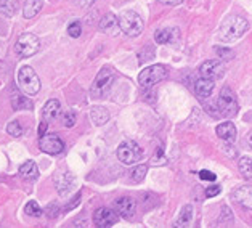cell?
<instances>
[{
    "label": "cell",
    "instance_id": "1",
    "mask_svg": "<svg viewBox=\"0 0 252 228\" xmlns=\"http://www.w3.org/2000/svg\"><path fill=\"white\" fill-rule=\"evenodd\" d=\"M248 29H249V23L246 18L231 15L223 20L219 31V35L223 42H233V40L241 39V37L248 33Z\"/></svg>",
    "mask_w": 252,
    "mask_h": 228
},
{
    "label": "cell",
    "instance_id": "22",
    "mask_svg": "<svg viewBox=\"0 0 252 228\" xmlns=\"http://www.w3.org/2000/svg\"><path fill=\"white\" fill-rule=\"evenodd\" d=\"M42 7H44V0H26L23 7L24 18H28V20L34 18L42 10Z\"/></svg>",
    "mask_w": 252,
    "mask_h": 228
},
{
    "label": "cell",
    "instance_id": "7",
    "mask_svg": "<svg viewBox=\"0 0 252 228\" xmlns=\"http://www.w3.org/2000/svg\"><path fill=\"white\" fill-rule=\"evenodd\" d=\"M40 48V40L37 35L24 33L18 37L16 44H15V52L18 53V57L21 58H31L39 52Z\"/></svg>",
    "mask_w": 252,
    "mask_h": 228
},
{
    "label": "cell",
    "instance_id": "34",
    "mask_svg": "<svg viewBox=\"0 0 252 228\" xmlns=\"http://www.w3.org/2000/svg\"><path fill=\"white\" fill-rule=\"evenodd\" d=\"M215 52L219 53V57L220 58H223V60H233V57H235V53H233L230 48H222V47H217L215 48Z\"/></svg>",
    "mask_w": 252,
    "mask_h": 228
},
{
    "label": "cell",
    "instance_id": "16",
    "mask_svg": "<svg viewBox=\"0 0 252 228\" xmlns=\"http://www.w3.org/2000/svg\"><path fill=\"white\" fill-rule=\"evenodd\" d=\"M74 187H76V180H74V177L69 174V172H64V174L58 175L57 190H58V193L61 196H67L72 192V188H74Z\"/></svg>",
    "mask_w": 252,
    "mask_h": 228
},
{
    "label": "cell",
    "instance_id": "36",
    "mask_svg": "<svg viewBox=\"0 0 252 228\" xmlns=\"http://www.w3.org/2000/svg\"><path fill=\"white\" fill-rule=\"evenodd\" d=\"M222 192V187H219V185H212V187H207L206 188V198H214V196L220 195Z\"/></svg>",
    "mask_w": 252,
    "mask_h": 228
},
{
    "label": "cell",
    "instance_id": "32",
    "mask_svg": "<svg viewBox=\"0 0 252 228\" xmlns=\"http://www.w3.org/2000/svg\"><path fill=\"white\" fill-rule=\"evenodd\" d=\"M67 34H69V35L72 37V39H77V37L82 34V26H81V23H79V21L71 23L69 26H67Z\"/></svg>",
    "mask_w": 252,
    "mask_h": 228
},
{
    "label": "cell",
    "instance_id": "5",
    "mask_svg": "<svg viewBox=\"0 0 252 228\" xmlns=\"http://www.w3.org/2000/svg\"><path fill=\"white\" fill-rule=\"evenodd\" d=\"M119 26H121V31L126 35L138 37L141 33H143L145 23L138 13H135V11H132V10H127L119 16Z\"/></svg>",
    "mask_w": 252,
    "mask_h": 228
},
{
    "label": "cell",
    "instance_id": "27",
    "mask_svg": "<svg viewBox=\"0 0 252 228\" xmlns=\"http://www.w3.org/2000/svg\"><path fill=\"white\" fill-rule=\"evenodd\" d=\"M24 212H26L28 215H31V217H40L44 211H42L40 206L35 201H29L26 204V207H24Z\"/></svg>",
    "mask_w": 252,
    "mask_h": 228
},
{
    "label": "cell",
    "instance_id": "4",
    "mask_svg": "<svg viewBox=\"0 0 252 228\" xmlns=\"http://www.w3.org/2000/svg\"><path fill=\"white\" fill-rule=\"evenodd\" d=\"M167 67L162 65H153L150 67H145L143 71L138 74V84L141 89H153L156 84L164 81L167 77Z\"/></svg>",
    "mask_w": 252,
    "mask_h": 228
},
{
    "label": "cell",
    "instance_id": "14",
    "mask_svg": "<svg viewBox=\"0 0 252 228\" xmlns=\"http://www.w3.org/2000/svg\"><path fill=\"white\" fill-rule=\"evenodd\" d=\"M215 87V81L212 79H206V77H201L198 81L194 82V94L199 100H207L211 97L212 90Z\"/></svg>",
    "mask_w": 252,
    "mask_h": 228
},
{
    "label": "cell",
    "instance_id": "12",
    "mask_svg": "<svg viewBox=\"0 0 252 228\" xmlns=\"http://www.w3.org/2000/svg\"><path fill=\"white\" fill-rule=\"evenodd\" d=\"M114 209L122 219L130 220L133 219L135 212H137V201L130 196H124V198H119L114 201Z\"/></svg>",
    "mask_w": 252,
    "mask_h": 228
},
{
    "label": "cell",
    "instance_id": "29",
    "mask_svg": "<svg viewBox=\"0 0 252 228\" xmlns=\"http://www.w3.org/2000/svg\"><path fill=\"white\" fill-rule=\"evenodd\" d=\"M0 13L5 15L7 18L13 16L15 7H13V3H11V0H2V2H0Z\"/></svg>",
    "mask_w": 252,
    "mask_h": 228
},
{
    "label": "cell",
    "instance_id": "19",
    "mask_svg": "<svg viewBox=\"0 0 252 228\" xmlns=\"http://www.w3.org/2000/svg\"><path fill=\"white\" fill-rule=\"evenodd\" d=\"M60 111H61V104L58 100H48L45 103L44 109H42V118L45 121H55L60 116Z\"/></svg>",
    "mask_w": 252,
    "mask_h": 228
},
{
    "label": "cell",
    "instance_id": "40",
    "mask_svg": "<svg viewBox=\"0 0 252 228\" xmlns=\"http://www.w3.org/2000/svg\"><path fill=\"white\" fill-rule=\"evenodd\" d=\"M47 127H48V121H42L40 122V126H39V135L42 137V135H45V132H47Z\"/></svg>",
    "mask_w": 252,
    "mask_h": 228
},
{
    "label": "cell",
    "instance_id": "24",
    "mask_svg": "<svg viewBox=\"0 0 252 228\" xmlns=\"http://www.w3.org/2000/svg\"><path fill=\"white\" fill-rule=\"evenodd\" d=\"M11 108L15 111H29L34 108V103L31 101L28 97H23L18 94L11 97Z\"/></svg>",
    "mask_w": 252,
    "mask_h": 228
},
{
    "label": "cell",
    "instance_id": "2",
    "mask_svg": "<svg viewBox=\"0 0 252 228\" xmlns=\"http://www.w3.org/2000/svg\"><path fill=\"white\" fill-rule=\"evenodd\" d=\"M114 77H116V72H114L113 67H109V66L101 67V71L96 74L95 81L90 87L92 98H96L98 100V98L106 97L109 94V90H111L113 84H114Z\"/></svg>",
    "mask_w": 252,
    "mask_h": 228
},
{
    "label": "cell",
    "instance_id": "42",
    "mask_svg": "<svg viewBox=\"0 0 252 228\" xmlns=\"http://www.w3.org/2000/svg\"><path fill=\"white\" fill-rule=\"evenodd\" d=\"M77 2H79V5H81L82 8H89V7L94 5L95 0H77Z\"/></svg>",
    "mask_w": 252,
    "mask_h": 228
},
{
    "label": "cell",
    "instance_id": "10",
    "mask_svg": "<svg viewBox=\"0 0 252 228\" xmlns=\"http://www.w3.org/2000/svg\"><path fill=\"white\" fill-rule=\"evenodd\" d=\"M121 215L116 212V209H108V207H100L96 209L94 214V224L95 227L100 228H109L118 224Z\"/></svg>",
    "mask_w": 252,
    "mask_h": 228
},
{
    "label": "cell",
    "instance_id": "35",
    "mask_svg": "<svg viewBox=\"0 0 252 228\" xmlns=\"http://www.w3.org/2000/svg\"><path fill=\"white\" fill-rule=\"evenodd\" d=\"M45 214L48 215L50 219H55V217H58V214H60V207L55 204V202H52V204H48L47 209H45Z\"/></svg>",
    "mask_w": 252,
    "mask_h": 228
},
{
    "label": "cell",
    "instance_id": "11",
    "mask_svg": "<svg viewBox=\"0 0 252 228\" xmlns=\"http://www.w3.org/2000/svg\"><path fill=\"white\" fill-rule=\"evenodd\" d=\"M199 74H201V77L217 81V79L223 77L225 66H223V63L220 60H207V61H204V63L201 65Z\"/></svg>",
    "mask_w": 252,
    "mask_h": 228
},
{
    "label": "cell",
    "instance_id": "39",
    "mask_svg": "<svg viewBox=\"0 0 252 228\" xmlns=\"http://www.w3.org/2000/svg\"><path fill=\"white\" fill-rule=\"evenodd\" d=\"M222 148H223V151H225V155H226V156H231V158H235V156H236V151L233 150V146H231V145H223Z\"/></svg>",
    "mask_w": 252,
    "mask_h": 228
},
{
    "label": "cell",
    "instance_id": "17",
    "mask_svg": "<svg viewBox=\"0 0 252 228\" xmlns=\"http://www.w3.org/2000/svg\"><path fill=\"white\" fill-rule=\"evenodd\" d=\"M215 132H217V137L220 140L228 141V143L235 141V138H236V127L233 122H222L220 126H217Z\"/></svg>",
    "mask_w": 252,
    "mask_h": 228
},
{
    "label": "cell",
    "instance_id": "44",
    "mask_svg": "<svg viewBox=\"0 0 252 228\" xmlns=\"http://www.w3.org/2000/svg\"><path fill=\"white\" fill-rule=\"evenodd\" d=\"M249 146L252 148V133L249 135Z\"/></svg>",
    "mask_w": 252,
    "mask_h": 228
},
{
    "label": "cell",
    "instance_id": "41",
    "mask_svg": "<svg viewBox=\"0 0 252 228\" xmlns=\"http://www.w3.org/2000/svg\"><path fill=\"white\" fill-rule=\"evenodd\" d=\"M79 201H81V193H79V195L76 196V198H74V201H72L71 204H67V206H66V211H71L72 207H76V206L79 204Z\"/></svg>",
    "mask_w": 252,
    "mask_h": 228
},
{
    "label": "cell",
    "instance_id": "21",
    "mask_svg": "<svg viewBox=\"0 0 252 228\" xmlns=\"http://www.w3.org/2000/svg\"><path fill=\"white\" fill-rule=\"evenodd\" d=\"M90 119L95 126H104L109 121V113L103 106H94L90 109Z\"/></svg>",
    "mask_w": 252,
    "mask_h": 228
},
{
    "label": "cell",
    "instance_id": "43",
    "mask_svg": "<svg viewBox=\"0 0 252 228\" xmlns=\"http://www.w3.org/2000/svg\"><path fill=\"white\" fill-rule=\"evenodd\" d=\"M161 3H165V5H180L183 0H159Z\"/></svg>",
    "mask_w": 252,
    "mask_h": 228
},
{
    "label": "cell",
    "instance_id": "20",
    "mask_svg": "<svg viewBox=\"0 0 252 228\" xmlns=\"http://www.w3.org/2000/svg\"><path fill=\"white\" fill-rule=\"evenodd\" d=\"M178 33L177 29L174 28H162V29H158L156 33H155V40L158 42V44H161V45H165V44H172L175 39H174V35Z\"/></svg>",
    "mask_w": 252,
    "mask_h": 228
},
{
    "label": "cell",
    "instance_id": "9",
    "mask_svg": "<svg viewBox=\"0 0 252 228\" xmlns=\"http://www.w3.org/2000/svg\"><path fill=\"white\" fill-rule=\"evenodd\" d=\"M40 150L47 155H60L64 150V141L61 140L57 133H45L39 140Z\"/></svg>",
    "mask_w": 252,
    "mask_h": 228
},
{
    "label": "cell",
    "instance_id": "25",
    "mask_svg": "<svg viewBox=\"0 0 252 228\" xmlns=\"http://www.w3.org/2000/svg\"><path fill=\"white\" fill-rule=\"evenodd\" d=\"M238 167L241 175L246 178V180H252V158L249 156H243L238 161Z\"/></svg>",
    "mask_w": 252,
    "mask_h": 228
},
{
    "label": "cell",
    "instance_id": "6",
    "mask_svg": "<svg viewBox=\"0 0 252 228\" xmlns=\"http://www.w3.org/2000/svg\"><path fill=\"white\" fill-rule=\"evenodd\" d=\"M18 85L20 89L28 95H35L39 94L40 90V79L35 74V71L31 66H23L20 71H18Z\"/></svg>",
    "mask_w": 252,
    "mask_h": 228
},
{
    "label": "cell",
    "instance_id": "13",
    "mask_svg": "<svg viewBox=\"0 0 252 228\" xmlns=\"http://www.w3.org/2000/svg\"><path fill=\"white\" fill-rule=\"evenodd\" d=\"M231 198L235 202H238L239 206H243L246 209L252 211V187L251 185H244V187H238L233 192Z\"/></svg>",
    "mask_w": 252,
    "mask_h": 228
},
{
    "label": "cell",
    "instance_id": "26",
    "mask_svg": "<svg viewBox=\"0 0 252 228\" xmlns=\"http://www.w3.org/2000/svg\"><path fill=\"white\" fill-rule=\"evenodd\" d=\"M146 172H148V165H145V164H140L137 165L132 172H130V175H132V180L135 183H140V182H143L145 180V177H146Z\"/></svg>",
    "mask_w": 252,
    "mask_h": 228
},
{
    "label": "cell",
    "instance_id": "31",
    "mask_svg": "<svg viewBox=\"0 0 252 228\" xmlns=\"http://www.w3.org/2000/svg\"><path fill=\"white\" fill-rule=\"evenodd\" d=\"M61 122H63V126L64 127H72L76 124V113L72 109H69V111H66V113L63 114V118H61Z\"/></svg>",
    "mask_w": 252,
    "mask_h": 228
},
{
    "label": "cell",
    "instance_id": "3",
    "mask_svg": "<svg viewBox=\"0 0 252 228\" xmlns=\"http://www.w3.org/2000/svg\"><path fill=\"white\" fill-rule=\"evenodd\" d=\"M238 98L230 87H223L217 98V111L222 118H235L238 114Z\"/></svg>",
    "mask_w": 252,
    "mask_h": 228
},
{
    "label": "cell",
    "instance_id": "28",
    "mask_svg": "<svg viewBox=\"0 0 252 228\" xmlns=\"http://www.w3.org/2000/svg\"><path fill=\"white\" fill-rule=\"evenodd\" d=\"M153 57H155V48H153L151 45H146L143 50L138 52V61L141 65L146 63V61H150Z\"/></svg>",
    "mask_w": 252,
    "mask_h": 228
},
{
    "label": "cell",
    "instance_id": "37",
    "mask_svg": "<svg viewBox=\"0 0 252 228\" xmlns=\"http://www.w3.org/2000/svg\"><path fill=\"white\" fill-rule=\"evenodd\" d=\"M153 165H162V164H165V163H167V161H165V158H164V155H162V150H161V148H159V150H158V155L155 156V158H153Z\"/></svg>",
    "mask_w": 252,
    "mask_h": 228
},
{
    "label": "cell",
    "instance_id": "18",
    "mask_svg": "<svg viewBox=\"0 0 252 228\" xmlns=\"http://www.w3.org/2000/svg\"><path fill=\"white\" fill-rule=\"evenodd\" d=\"M193 215H194V209H193V206H191V204H185V206L182 207V211L178 212V217H177V220H175L174 227H180V228H183V227H189V224L193 222Z\"/></svg>",
    "mask_w": 252,
    "mask_h": 228
},
{
    "label": "cell",
    "instance_id": "8",
    "mask_svg": "<svg viewBox=\"0 0 252 228\" xmlns=\"http://www.w3.org/2000/svg\"><path fill=\"white\" fill-rule=\"evenodd\" d=\"M141 158V150L140 146L132 140L122 141L118 148V159L126 165H132L137 161H140Z\"/></svg>",
    "mask_w": 252,
    "mask_h": 228
},
{
    "label": "cell",
    "instance_id": "30",
    "mask_svg": "<svg viewBox=\"0 0 252 228\" xmlns=\"http://www.w3.org/2000/svg\"><path fill=\"white\" fill-rule=\"evenodd\" d=\"M7 132L11 137H21L23 135V127L18 121H11L10 124L7 126Z\"/></svg>",
    "mask_w": 252,
    "mask_h": 228
},
{
    "label": "cell",
    "instance_id": "15",
    "mask_svg": "<svg viewBox=\"0 0 252 228\" xmlns=\"http://www.w3.org/2000/svg\"><path fill=\"white\" fill-rule=\"evenodd\" d=\"M119 18H116L113 13H106L100 21V31L109 35H118L119 34Z\"/></svg>",
    "mask_w": 252,
    "mask_h": 228
},
{
    "label": "cell",
    "instance_id": "23",
    "mask_svg": "<svg viewBox=\"0 0 252 228\" xmlns=\"http://www.w3.org/2000/svg\"><path fill=\"white\" fill-rule=\"evenodd\" d=\"M20 175L24 178V180H35V178L39 177L37 164H35L34 161H26L20 167Z\"/></svg>",
    "mask_w": 252,
    "mask_h": 228
},
{
    "label": "cell",
    "instance_id": "38",
    "mask_svg": "<svg viewBox=\"0 0 252 228\" xmlns=\"http://www.w3.org/2000/svg\"><path fill=\"white\" fill-rule=\"evenodd\" d=\"M199 178L201 180H206V182H215V174H212L211 170H201L199 172Z\"/></svg>",
    "mask_w": 252,
    "mask_h": 228
},
{
    "label": "cell",
    "instance_id": "33",
    "mask_svg": "<svg viewBox=\"0 0 252 228\" xmlns=\"http://www.w3.org/2000/svg\"><path fill=\"white\" fill-rule=\"evenodd\" d=\"M222 217H220V220H219V225L220 227H226V225H230L231 222H233V215H231V211H228V207L226 206H223L222 207Z\"/></svg>",
    "mask_w": 252,
    "mask_h": 228
}]
</instances>
